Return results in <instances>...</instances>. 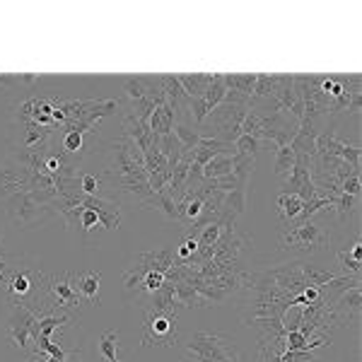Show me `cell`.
Wrapping results in <instances>:
<instances>
[{
	"instance_id": "cell-2",
	"label": "cell",
	"mask_w": 362,
	"mask_h": 362,
	"mask_svg": "<svg viewBox=\"0 0 362 362\" xmlns=\"http://www.w3.org/2000/svg\"><path fill=\"white\" fill-rule=\"evenodd\" d=\"M46 283L49 278L37 266L15 268L5 261L0 271V293L15 307H27L37 317H46Z\"/></svg>"
},
{
	"instance_id": "cell-9",
	"label": "cell",
	"mask_w": 362,
	"mask_h": 362,
	"mask_svg": "<svg viewBox=\"0 0 362 362\" xmlns=\"http://www.w3.org/2000/svg\"><path fill=\"white\" fill-rule=\"evenodd\" d=\"M46 305L49 307H66V309H78L80 307V295L73 288V273L66 271L61 276H51L46 283Z\"/></svg>"
},
{
	"instance_id": "cell-25",
	"label": "cell",
	"mask_w": 362,
	"mask_h": 362,
	"mask_svg": "<svg viewBox=\"0 0 362 362\" xmlns=\"http://www.w3.org/2000/svg\"><path fill=\"white\" fill-rule=\"evenodd\" d=\"M254 167H256V160L254 157H247V155H232V177H235L239 184H249L251 174H254Z\"/></svg>"
},
{
	"instance_id": "cell-22",
	"label": "cell",
	"mask_w": 362,
	"mask_h": 362,
	"mask_svg": "<svg viewBox=\"0 0 362 362\" xmlns=\"http://www.w3.org/2000/svg\"><path fill=\"white\" fill-rule=\"evenodd\" d=\"M181 87L186 90V95L191 97H201L203 92L208 90L210 80H213V75H206V73H194V75H177Z\"/></svg>"
},
{
	"instance_id": "cell-23",
	"label": "cell",
	"mask_w": 362,
	"mask_h": 362,
	"mask_svg": "<svg viewBox=\"0 0 362 362\" xmlns=\"http://www.w3.org/2000/svg\"><path fill=\"white\" fill-rule=\"evenodd\" d=\"M302 210V201L293 194H280L278 196V213H280V220H283L285 225H293L295 218L300 215Z\"/></svg>"
},
{
	"instance_id": "cell-30",
	"label": "cell",
	"mask_w": 362,
	"mask_h": 362,
	"mask_svg": "<svg viewBox=\"0 0 362 362\" xmlns=\"http://www.w3.org/2000/svg\"><path fill=\"white\" fill-rule=\"evenodd\" d=\"M85 136H87V133H75V131L63 133L61 148L66 150L68 155L80 157V155H83V150H85Z\"/></svg>"
},
{
	"instance_id": "cell-38",
	"label": "cell",
	"mask_w": 362,
	"mask_h": 362,
	"mask_svg": "<svg viewBox=\"0 0 362 362\" xmlns=\"http://www.w3.org/2000/svg\"><path fill=\"white\" fill-rule=\"evenodd\" d=\"M341 194L360 198V174H358V177H348V179L341 181Z\"/></svg>"
},
{
	"instance_id": "cell-7",
	"label": "cell",
	"mask_w": 362,
	"mask_h": 362,
	"mask_svg": "<svg viewBox=\"0 0 362 362\" xmlns=\"http://www.w3.org/2000/svg\"><path fill=\"white\" fill-rule=\"evenodd\" d=\"M280 194H293V196L300 198L302 203L314 201V198H321L319 189L312 181V160H309V157L297 155L293 172L288 174V179H285L283 191H280Z\"/></svg>"
},
{
	"instance_id": "cell-32",
	"label": "cell",
	"mask_w": 362,
	"mask_h": 362,
	"mask_svg": "<svg viewBox=\"0 0 362 362\" xmlns=\"http://www.w3.org/2000/svg\"><path fill=\"white\" fill-rule=\"evenodd\" d=\"M264 148V140L254 138V136H247L242 133L237 140H235V153L237 155H247V157H256V153Z\"/></svg>"
},
{
	"instance_id": "cell-24",
	"label": "cell",
	"mask_w": 362,
	"mask_h": 362,
	"mask_svg": "<svg viewBox=\"0 0 362 362\" xmlns=\"http://www.w3.org/2000/svg\"><path fill=\"white\" fill-rule=\"evenodd\" d=\"M225 95H227L225 78H223V75H213V80H210L208 90L203 92V102H206L208 112H213V109L218 107V104L225 99Z\"/></svg>"
},
{
	"instance_id": "cell-41",
	"label": "cell",
	"mask_w": 362,
	"mask_h": 362,
	"mask_svg": "<svg viewBox=\"0 0 362 362\" xmlns=\"http://www.w3.org/2000/svg\"><path fill=\"white\" fill-rule=\"evenodd\" d=\"M0 244H3V237H0Z\"/></svg>"
},
{
	"instance_id": "cell-15",
	"label": "cell",
	"mask_w": 362,
	"mask_h": 362,
	"mask_svg": "<svg viewBox=\"0 0 362 362\" xmlns=\"http://www.w3.org/2000/svg\"><path fill=\"white\" fill-rule=\"evenodd\" d=\"M99 283H102V273L99 271H85L80 276H73V288L78 290L80 300H87L90 305H102L99 300Z\"/></svg>"
},
{
	"instance_id": "cell-28",
	"label": "cell",
	"mask_w": 362,
	"mask_h": 362,
	"mask_svg": "<svg viewBox=\"0 0 362 362\" xmlns=\"http://www.w3.org/2000/svg\"><path fill=\"white\" fill-rule=\"evenodd\" d=\"M225 225L223 223H210L206 227H201L198 232H191L189 237H194L198 242V247H213L215 242L220 239V235H223Z\"/></svg>"
},
{
	"instance_id": "cell-4",
	"label": "cell",
	"mask_w": 362,
	"mask_h": 362,
	"mask_svg": "<svg viewBox=\"0 0 362 362\" xmlns=\"http://www.w3.org/2000/svg\"><path fill=\"white\" fill-rule=\"evenodd\" d=\"M177 317L174 312L148 309L143 319V346L145 348H172L179 341Z\"/></svg>"
},
{
	"instance_id": "cell-26",
	"label": "cell",
	"mask_w": 362,
	"mask_h": 362,
	"mask_svg": "<svg viewBox=\"0 0 362 362\" xmlns=\"http://www.w3.org/2000/svg\"><path fill=\"white\" fill-rule=\"evenodd\" d=\"M338 264L343 266L341 276H360V242H355L350 251H338Z\"/></svg>"
},
{
	"instance_id": "cell-35",
	"label": "cell",
	"mask_w": 362,
	"mask_h": 362,
	"mask_svg": "<svg viewBox=\"0 0 362 362\" xmlns=\"http://www.w3.org/2000/svg\"><path fill=\"white\" fill-rule=\"evenodd\" d=\"M99 350H102V355L107 358V362H114L116 360V350H119V334H116V331L104 334L102 341H99Z\"/></svg>"
},
{
	"instance_id": "cell-17",
	"label": "cell",
	"mask_w": 362,
	"mask_h": 362,
	"mask_svg": "<svg viewBox=\"0 0 362 362\" xmlns=\"http://www.w3.org/2000/svg\"><path fill=\"white\" fill-rule=\"evenodd\" d=\"M140 208H145V210L155 208V210H160V213L165 215L167 220H177V223H179L177 201H174L172 194H169L167 189H162V191H157V194H153L145 203H140Z\"/></svg>"
},
{
	"instance_id": "cell-42",
	"label": "cell",
	"mask_w": 362,
	"mask_h": 362,
	"mask_svg": "<svg viewBox=\"0 0 362 362\" xmlns=\"http://www.w3.org/2000/svg\"><path fill=\"white\" fill-rule=\"evenodd\" d=\"M114 362H119V360H114Z\"/></svg>"
},
{
	"instance_id": "cell-36",
	"label": "cell",
	"mask_w": 362,
	"mask_h": 362,
	"mask_svg": "<svg viewBox=\"0 0 362 362\" xmlns=\"http://www.w3.org/2000/svg\"><path fill=\"white\" fill-rule=\"evenodd\" d=\"M78 227L85 232V235H90V232H95L99 225V215L95 213L92 208H83V213H80V220H78Z\"/></svg>"
},
{
	"instance_id": "cell-39",
	"label": "cell",
	"mask_w": 362,
	"mask_h": 362,
	"mask_svg": "<svg viewBox=\"0 0 362 362\" xmlns=\"http://www.w3.org/2000/svg\"><path fill=\"white\" fill-rule=\"evenodd\" d=\"M0 85H3V87L20 85V75H0Z\"/></svg>"
},
{
	"instance_id": "cell-21",
	"label": "cell",
	"mask_w": 362,
	"mask_h": 362,
	"mask_svg": "<svg viewBox=\"0 0 362 362\" xmlns=\"http://www.w3.org/2000/svg\"><path fill=\"white\" fill-rule=\"evenodd\" d=\"M223 78L227 92L242 95L251 102V95H254V87H256V75H223Z\"/></svg>"
},
{
	"instance_id": "cell-18",
	"label": "cell",
	"mask_w": 362,
	"mask_h": 362,
	"mask_svg": "<svg viewBox=\"0 0 362 362\" xmlns=\"http://www.w3.org/2000/svg\"><path fill=\"white\" fill-rule=\"evenodd\" d=\"M174 121H177V114H174V109L165 102L155 109L153 116H150V128H153L155 136L162 138V136H169V133L174 131Z\"/></svg>"
},
{
	"instance_id": "cell-14",
	"label": "cell",
	"mask_w": 362,
	"mask_h": 362,
	"mask_svg": "<svg viewBox=\"0 0 362 362\" xmlns=\"http://www.w3.org/2000/svg\"><path fill=\"white\" fill-rule=\"evenodd\" d=\"M360 302H362V290L355 288V290L343 293L331 307H334V312L350 326V324H358L360 321Z\"/></svg>"
},
{
	"instance_id": "cell-29",
	"label": "cell",
	"mask_w": 362,
	"mask_h": 362,
	"mask_svg": "<svg viewBox=\"0 0 362 362\" xmlns=\"http://www.w3.org/2000/svg\"><path fill=\"white\" fill-rule=\"evenodd\" d=\"M295 160H297V155H295V150L290 148V145L278 148L276 150V174H278V177L288 179V174L293 172V167H295Z\"/></svg>"
},
{
	"instance_id": "cell-13",
	"label": "cell",
	"mask_w": 362,
	"mask_h": 362,
	"mask_svg": "<svg viewBox=\"0 0 362 362\" xmlns=\"http://www.w3.org/2000/svg\"><path fill=\"white\" fill-rule=\"evenodd\" d=\"M218 155H235V145L232 143H223L218 138H210V136H201V143L196 145L194 150V162L201 167H206L213 157Z\"/></svg>"
},
{
	"instance_id": "cell-19",
	"label": "cell",
	"mask_w": 362,
	"mask_h": 362,
	"mask_svg": "<svg viewBox=\"0 0 362 362\" xmlns=\"http://www.w3.org/2000/svg\"><path fill=\"white\" fill-rule=\"evenodd\" d=\"M174 285V295L181 309H191V307H210V302L203 297L194 285L189 283H172Z\"/></svg>"
},
{
	"instance_id": "cell-20",
	"label": "cell",
	"mask_w": 362,
	"mask_h": 362,
	"mask_svg": "<svg viewBox=\"0 0 362 362\" xmlns=\"http://www.w3.org/2000/svg\"><path fill=\"white\" fill-rule=\"evenodd\" d=\"M22 128H25V138H22L20 148H34V145L44 143V140H49L56 133V128L39 126L37 121H27V124H22ZM58 131H61V128H58Z\"/></svg>"
},
{
	"instance_id": "cell-5",
	"label": "cell",
	"mask_w": 362,
	"mask_h": 362,
	"mask_svg": "<svg viewBox=\"0 0 362 362\" xmlns=\"http://www.w3.org/2000/svg\"><path fill=\"white\" fill-rule=\"evenodd\" d=\"M249 112V104H232V102H220L213 112L208 114V124L213 128V136L223 143H232L242 136V121Z\"/></svg>"
},
{
	"instance_id": "cell-8",
	"label": "cell",
	"mask_w": 362,
	"mask_h": 362,
	"mask_svg": "<svg viewBox=\"0 0 362 362\" xmlns=\"http://www.w3.org/2000/svg\"><path fill=\"white\" fill-rule=\"evenodd\" d=\"M8 336L13 348L25 350L29 341H37L39 336V317L27 307H15L8 321Z\"/></svg>"
},
{
	"instance_id": "cell-31",
	"label": "cell",
	"mask_w": 362,
	"mask_h": 362,
	"mask_svg": "<svg viewBox=\"0 0 362 362\" xmlns=\"http://www.w3.org/2000/svg\"><path fill=\"white\" fill-rule=\"evenodd\" d=\"M174 136L179 138V143H181V148L184 150H191L194 153L196 150V145L201 143V133H196V131H191L186 124H174Z\"/></svg>"
},
{
	"instance_id": "cell-12",
	"label": "cell",
	"mask_w": 362,
	"mask_h": 362,
	"mask_svg": "<svg viewBox=\"0 0 362 362\" xmlns=\"http://www.w3.org/2000/svg\"><path fill=\"white\" fill-rule=\"evenodd\" d=\"M133 264L145 268V271H157L162 276H167V271L177 264V256H174V249H157V251H145L138 259H133Z\"/></svg>"
},
{
	"instance_id": "cell-34",
	"label": "cell",
	"mask_w": 362,
	"mask_h": 362,
	"mask_svg": "<svg viewBox=\"0 0 362 362\" xmlns=\"http://www.w3.org/2000/svg\"><path fill=\"white\" fill-rule=\"evenodd\" d=\"M334 208L338 213V218L346 220L348 215L355 213V208H358V196H348V194H338L336 201H334Z\"/></svg>"
},
{
	"instance_id": "cell-27",
	"label": "cell",
	"mask_w": 362,
	"mask_h": 362,
	"mask_svg": "<svg viewBox=\"0 0 362 362\" xmlns=\"http://www.w3.org/2000/svg\"><path fill=\"white\" fill-rule=\"evenodd\" d=\"M232 172V155H218L203 167V179H220Z\"/></svg>"
},
{
	"instance_id": "cell-16",
	"label": "cell",
	"mask_w": 362,
	"mask_h": 362,
	"mask_svg": "<svg viewBox=\"0 0 362 362\" xmlns=\"http://www.w3.org/2000/svg\"><path fill=\"white\" fill-rule=\"evenodd\" d=\"M162 92H165V99L167 104L174 109V114L179 112H189V95H186V90L181 87L179 78L177 75H162Z\"/></svg>"
},
{
	"instance_id": "cell-40",
	"label": "cell",
	"mask_w": 362,
	"mask_h": 362,
	"mask_svg": "<svg viewBox=\"0 0 362 362\" xmlns=\"http://www.w3.org/2000/svg\"><path fill=\"white\" fill-rule=\"evenodd\" d=\"M63 362H83V355H80L78 350H75V353H68V355H66V360H63Z\"/></svg>"
},
{
	"instance_id": "cell-10",
	"label": "cell",
	"mask_w": 362,
	"mask_h": 362,
	"mask_svg": "<svg viewBox=\"0 0 362 362\" xmlns=\"http://www.w3.org/2000/svg\"><path fill=\"white\" fill-rule=\"evenodd\" d=\"M121 107L119 99H97L95 104H92V109H87V114L83 116V119L78 121H68V124L61 126L63 133L68 131H75V133H90L92 128H95L99 121L107 119V116H112L116 109Z\"/></svg>"
},
{
	"instance_id": "cell-33",
	"label": "cell",
	"mask_w": 362,
	"mask_h": 362,
	"mask_svg": "<svg viewBox=\"0 0 362 362\" xmlns=\"http://www.w3.org/2000/svg\"><path fill=\"white\" fill-rule=\"evenodd\" d=\"M80 191H83L85 196H99V191H102V177H97V174H90V172H80Z\"/></svg>"
},
{
	"instance_id": "cell-37",
	"label": "cell",
	"mask_w": 362,
	"mask_h": 362,
	"mask_svg": "<svg viewBox=\"0 0 362 362\" xmlns=\"http://www.w3.org/2000/svg\"><path fill=\"white\" fill-rule=\"evenodd\" d=\"M196 251H198V242H196L194 237H189V235H186L184 242L179 244V249L174 251V256H177V261H179V264H186V261H189L191 256L196 254Z\"/></svg>"
},
{
	"instance_id": "cell-3",
	"label": "cell",
	"mask_w": 362,
	"mask_h": 362,
	"mask_svg": "<svg viewBox=\"0 0 362 362\" xmlns=\"http://www.w3.org/2000/svg\"><path fill=\"white\" fill-rule=\"evenodd\" d=\"M186 360L194 362H239V348L220 334H196L189 343Z\"/></svg>"
},
{
	"instance_id": "cell-11",
	"label": "cell",
	"mask_w": 362,
	"mask_h": 362,
	"mask_svg": "<svg viewBox=\"0 0 362 362\" xmlns=\"http://www.w3.org/2000/svg\"><path fill=\"white\" fill-rule=\"evenodd\" d=\"M124 136L131 138L133 143L138 145L140 153H145L157 138L153 133V128H150V124L140 121L138 116H133V114H124Z\"/></svg>"
},
{
	"instance_id": "cell-6",
	"label": "cell",
	"mask_w": 362,
	"mask_h": 362,
	"mask_svg": "<svg viewBox=\"0 0 362 362\" xmlns=\"http://www.w3.org/2000/svg\"><path fill=\"white\" fill-rule=\"evenodd\" d=\"M329 244V235H326L314 220L288 227L285 237L280 239V249L283 251H317Z\"/></svg>"
},
{
	"instance_id": "cell-1",
	"label": "cell",
	"mask_w": 362,
	"mask_h": 362,
	"mask_svg": "<svg viewBox=\"0 0 362 362\" xmlns=\"http://www.w3.org/2000/svg\"><path fill=\"white\" fill-rule=\"evenodd\" d=\"M102 179L109 181V189L131 196L138 203H145L153 196L148 174H145V157L138 150V145L126 136L112 143V162Z\"/></svg>"
}]
</instances>
